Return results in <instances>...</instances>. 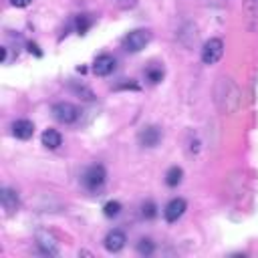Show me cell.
I'll list each match as a JSON object with an SVG mask.
<instances>
[{
  "instance_id": "cell-1",
  "label": "cell",
  "mask_w": 258,
  "mask_h": 258,
  "mask_svg": "<svg viewBox=\"0 0 258 258\" xmlns=\"http://www.w3.org/2000/svg\"><path fill=\"white\" fill-rule=\"evenodd\" d=\"M214 95H216V103H218L220 111H224V113H234V111H238L240 101H242V93H240V89L236 87V83H234L232 79L220 77L218 83H216Z\"/></svg>"
},
{
  "instance_id": "cell-2",
  "label": "cell",
  "mask_w": 258,
  "mask_h": 258,
  "mask_svg": "<svg viewBox=\"0 0 258 258\" xmlns=\"http://www.w3.org/2000/svg\"><path fill=\"white\" fill-rule=\"evenodd\" d=\"M105 179H107V171H105V167H103L101 163L89 165V167L83 171V175H81V181H83V185H85L89 191L101 189V187L105 185Z\"/></svg>"
},
{
  "instance_id": "cell-3",
  "label": "cell",
  "mask_w": 258,
  "mask_h": 258,
  "mask_svg": "<svg viewBox=\"0 0 258 258\" xmlns=\"http://www.w3.org/2000/svg\"><path fill=\"white\" fill-rule=\"evenodd\" d=\"M149 40H151V32L143 30V28H137V30H131L123 38V48L127 52H139L149 44Z\"/></svg>"
},
{
  "instance_id": "cell-4",
  "label": "cell",
  "mask_w": 258,
  "mask_h": 258,
  "mask_svg": "<svg viewBox=\"0 0 258 258\" xmlns=\"http://www.w3.org/2000/svg\"><path fill=\"white\" fill-rule=\"evenodd\" d=\"M52 117L62 125H71L79 119V109L69 101H58L52 105Z\"/></svg>"
},
{
  "instance_id": "cell-5",
  "label": "cell",
  "mask_w": 258,
  "mask_h": 258,
  "mask_svg": "<svg viewBox=\"0 0 258 258\" xmlns=\"http://www.w3.org/2000/svg\"><path fill=\"white\" fill-rule=\"evenodd\" d=\"M224 54V42L220 38H210L202 48V60L204 64H216Z\"/></svg>"
},
{
  "instance_id": "cell-6",
  "label": "cell",
  "mask_w": 258,
  "mask_h": 258,
  "mask_svg": "<svg viewBox=\"0 0 258 258\" xmlns=\"http://www.w3.org/2000/svg\"><path fill=\"white\" fill-rule=\"evenodd\" d=\"M185 208H187V204H185L183 198H173L171 202H167V206H165V210H163L165 222H169V224L177 222V220L185 214Z\"/></svg>"
},
{
  "instance_id": "cell-7",
  "label": "cell",
  "mask_w": 258,
  "mask_h": 258,
  "mask_svg": "<svg viewBox=\"0 0 258 258\" xmlns=\"http://www.w3.org/2000/svg\"><path fill=\"white\" fill-rule=\"evenodd\" d=\"M36 244L40 248L42 254H48V256H56L58 254V244L54 240V236L46 230H38L36 232Z\"/></svg>"
},
{
  "instance_id": "cell-8",
  "label": "cell",
  "mask_w": 258,
  "mask_h": 258,
  "mask_svg": "<svg viewBox=\"0 0 258 258\" xmlns=\"http://www.w3.org/2000/svg\"><path fill=\"white\" fill-rule=\"evenodd\" d=\"M137 141H139V145H143V147H155V145L161 141V129L155 127V125H147V127H143V129L139 131Z\"/></svg>"
},
{
  "instance_id": "cell-9",
  "label": "cell",
  "mask_w": 258,
  "mask_h": 258,
  "mask_svg": "<svg viewBox=\"0 0 258 258\" xmlns=\"http://www.w3.org/2000/svg\"><path fill=\"white\" fill-rule=\"evenodd\" d=\"M113 71H115V58H113L111 54H101V56L95 58V62H93V73H95L97 77H107V75H111Z\"/></svg>"
},
{
  "instance_id": "cell-10",
  "label": "cell",
  "mask_w": 258,
  "mask_h": 258,
  "mask_svg": "<svg viewBox=\"0 0 258 258\" xmlns=\"http://www.w3.org/2000/svg\"><path fill=\"white\" fill-rule=\"evenodd\" d=\"M125 242H127V236L121 230H111L105 236V248H107V252H119V250H123Z\"/></svg>"
},
{
  "instance_id": "cell-11",
  "label": "cell",
  "mask_w": 258,
  "mask_h": 258,
  "mask_svg": "<svg viewBox=\"0 0 258 258\" xmlns=\"http://www.w3.org/2000/svg\"><path fill=\"white\" fill-rule=\"evenodd\" d=\"M0 202H2V208L6 210V214H14L18 210V206H20L18 194L14 189H10V187H2L0 189Z\"/></svg>"
},
{
  "instance_id": "cell-12",
  "label": "cell",
  "mask_w": 258,
  "mask_h": 258,
  "mask_svg": "<svg viewBox=\"0 0 258 258\" xmlns=\"http://www.w3.org/2000/svg\"><path fill=\"white\" fill-rule=\"evenodd\" d=\"M12 135L18 139H30L34 135V123L28 119H18L12 123Z\"/></svg>"
},
{
  "instance_id": "cell-13",
  "label": "cell",
  "mask_w": 258,
  "mask_h": 258,
  "mask_svg": "<svg viewBox=\"0 0 258 258\" xmlns=\"http://www.w3.org/2000/svg\"><path fill=\"white\" fill-rule=\"evenodd\" d=\"M40 141H42V145H44L46 149H56V147H60V143H62V135H60L56 129H46V131L40 135Z\"/></svg>"
},
{
  "instance_id": "cell-14",
  "label": "cell",
  "mask_w": 258,
  "mask_h": 258,
  "mask_svg": "<svg viewBox=\"0 0 258 258\" xmlns=\"http://www.w3.org/2000/svg\"><path fill=\"white\" fill-rule=\"evenodd\" d=\"M181 177H183V169L177 167V165H171V167L167 169V173H165V183H167L169 187H175V185L181 183Z\"/></svg>"
},
{
  "instance_id": "cell-15",
  "label": "cell",
  "mask_w": 258,
  "mask_h": 258,
  "mask_svg": "<svg viewBox=\"0 0 258 258\" xmlns=\"http://www.w3.org/2000/svg\"><path fill=\"white\" fill-rule=\"evenodd\" d=\"M153 250H155V244H153L149 238H141V240L137 242V252H139L141 256H151Z\"/></svg>"
},
{
  "instance_id": "cell-16",
  "label": "cell",
  "mask_w": 258,
  "mask_h": 258,
  "mask_svg": "<svg viewBox=\"0 0 258 258\" xmlns=\"http://www.w3.org/2000/svg\"><path fill=\"white\" fill-rule=\"evenodd\" d=\"M103 214H105L107 218H115V216H119V214H121V204H119L117 200L107 202V204L103 206Z\"/></svg>"
},
{
  "instance_id": "cell-17",
  "label": "cell",
  "mask_w": 258,
  "mask_h": 258,
  "mask_svg": "<svg viewBox=\"0 0 258 258\" xmlns=\"http://www.w3.org/2000/svg\"><path fill=\"white\" fill-rule=\"evenodd\" d=\"M145 77H147V81L149 83H159L161 79H163V69L161 67H149L147 71H145Z\"/></svg>"
},
{
  "instance_id": "cell-18",
  "label": "cell",
  "mask_w": 258,
  "mask_h": 258,
  "mask_svg": "<svg viewBox=\"0 0 258 258\" xmlns=\"http://www.w3.org/2000/svg\"><path fill=\"white\" fill-rule=\"evenodd\" d=\"M75 26H77V32H79V34H85V32L91 28V18H89L87 14H81V16H77Z\"/></svg>"
},
{
  "instance_id": "cell-19",
  "label": "cell",
  "mask_w": 258,
  "mask_h": 258,
  "mask_svg": "<svg viewBox=\"0 0 258 258\" xmlns=\"http://www.w3.org/2000/svg\"><path fill=\"white\" fill-rule=\"evenodd\" d=\"M141 216L147 218V220L155 218V216H157V208H155V204H153V202H145V204L141 206Z\"/></svg>"
},
{
  "instance_id": "cell-20",
  "label": "cell",
  "mask_w": 258,
  "mask_h": 258,
  "mask_svg": "<svg viewBox=\"0 0 258 258\" xmlns=\"http://www.w3.org/2000/svg\"><path fill=\"white\" fill-rule=\"evenodd\" d=\"M30 2H32V0H10V4L16 6V8H26Z\"/></svg>"
},
{
  "instance_id": "cell-21",
  "label": "cell",
  "mask_w": 258,
  "mask_h": 258,
  "mask_svg": "<svg viewBox=\"0 0 258 258\" xmlns=\"http://www.w3.org/2000/svg\"><path fill=\"white\" fill-rule=\"evenodd\" d=\"M28 50H30V52H32V50H34V52H36V54H38V56H40V50H38V46H36V44H34V42H28Z\"/></svg>"
},
{
  "instance_id": "cell-22",
  "label": "cell",
  "mask_w": 258,
  "mask_h": 258,
  "mask_svg": "<svg viewBox=\"0 0 258 258\" xmlns=\"http://www.w3.org/2000/svg\"><path fill=\"white\" fill-rule=\"evenodd\" d=\"M127 87H129V89H139L135 83H123V85H119V89H127Z\"/></svg>"
},
{
  "instance_id": "cell-23",
  "label": "cell",
  "mask_w": 258,
  "mask_h": 258,
  "mask_svg": "<svg viewBox=\"0 0 258 258\" xmlns=\"http://www.w3.org/2000/svg\"><path fill=\"white\" fill-rule=\"evenodd\" d=\"M79 256H91V252H87V250H81V252H79Z\"/></svg>"
}]
</instances>
